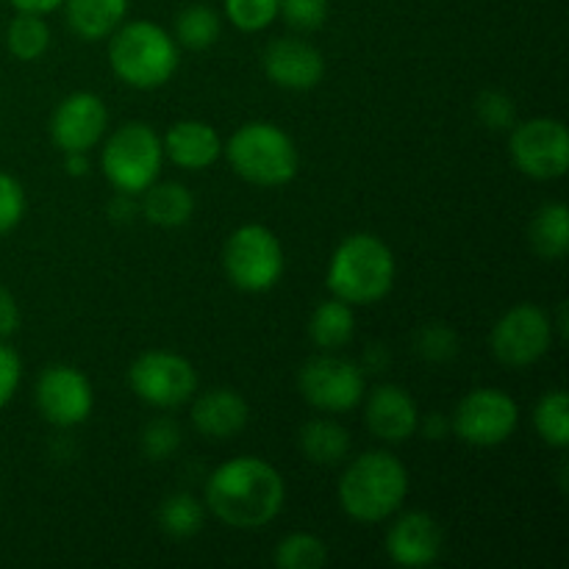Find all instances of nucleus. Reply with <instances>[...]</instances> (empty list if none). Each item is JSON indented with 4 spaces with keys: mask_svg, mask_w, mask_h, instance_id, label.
I'll use <instances>...</instances> for the list:
<instances>
[{
    "mask_svg": "<svg viewBox=\"0 0 569 569\" xmlns=\"http://www.w3.org/2000/svg\"><path fill=\"white\" fill-rule=\"evenodd\" d=\"M287 483L264 459L239 456L211 472L206 483V509L226 526L239 531H259L270 526L283 509Z\"/></svg>",
    "mask_w": 569,
    "mask_h": 569,
    "instance_id": "1",
    "label": "nucleus"
},
{
    "mask_svg": "<svg viewBox=\"0 0 569 569\" xmlns=\"http://www.w3.org/2000/svg\"><path fill=\"white\" fill-rule=\"evenodd\" d=\"M339 506L356 522H383L400 511L409 495V472L387 450H370L348 465L339 478Z\"/></svg>",
    "mask_w": 569,
    "mask_h": 569,
    "instance_id": "2",
    "label": "nucleus"
},
{
    "mask_svg": "<svg viewBox=\"0 0 569 569\" xmlns=\"http://www.w3.org/2000/svg\"><path fill=\"white\" fill-rule=\"evenodd\" d=\"M395 272V256L383 239L353 233L333 250L326 283L333 298L350 306H370L392 292Z\"/></svg>",
    "mask_w": 569,
    "mask_h": 569,
    "instance_id": "3",
    "label": "nucleus"
},
{
    "mask_svg": "<svg viewBox=\"0 0 569 569\" xmlns=\"http://www.w3.org/2000/svg\"><path fill=\"white\" fill-rule=\"evenodd\" d=\"M109 64L122 83L133 89H159L176 76L178 42L148 20L122 22L109 42Z\"/></svg>",
    "mask_w": 569,
    "mask_h": 569,
    "instance_id": "4",
    "label": "nucleus"
},
{
    "mask_svg": "<svg viewBox=\"0 0 569 569\" xmlns=\"http://www.w3.org/2000/svg\"><path fill=\"white\" fill-rule=\"evenodd\" d=\"M222 153L233 172L256 187H283L300 170V153L292 137L272 122H244L222 144Z\"/></svg>",
    "mask_w": 569,
    "mask_h": 569,
    "instance_id": "5",
    "label": "nucleus"
},
{
    "mask_svg": "<svg viewBox=\"0 0 569 569\" xmlns=\"http://www.w3.org/2000/svg\"><path fill=\"white\" fill-rule=\"evenodd\" d=\"M164 148L148 122H126L103 144L100 167L117 192L142 194L159 178Z\"/></svg>",
    "mask_w": 569,
    "mask_h": 569,
    "instance_id": "6",
    "label": "nucleus"
},
{
    "mask_svg": "<svg viewBox=\"0 0 569 569\" xmlns=\"http://www.w3.org/2000/svg\"><path fill=\"white\" fill-rule=\"evenodd\" d=\"M222 267L228 281L242 292H267L283 276L281 239L259 222L237 228L222 250Z\"/></svg>",
    "mask_w": 569,
    "mask_h": 569,
    "instance_id": "7",
    "label": "nucleus"
},
{
    "mask_svg": "<svg viewBox=\"0 0 569 569\" xmlns=\"http://www.w3.org/2000/svg\"><path fill=\"white\" fill-rule=\"evenodd\" d=\"M128 383L133 395L153 409H178L198 392V372L183 356L170 350H148L131 365Z\"/></svg>",
    "mask_w": 569,
    "mask_h": 569,
    "instance_id": "8",
    "label": "nucleus"
},
{
    "mask_svg": "<svg viewBox=\"0 0 569 569\" xmlns=\"http://www.w3.org/2000/svg\"><path fill=\"white\" fill-rule=\"evenodd\" d=\"M517 422H520V409L515 398L503 389L487 387L472 389L459 400L450 431L472 448H495L517 431Z\"/></svg>",
    "mask_w": 569,
    "mask_h": 569,
    "instance_id": "9",
    "label": "nucleus"
},
{
    "mask_svg": "<svg viewBox=\"0 0 569 569\" xmlns=\"http://www.w3.org/2000/svg\"><path fill=\"white\" fill-rule=\"evenodd\" d=\"M511 159L517 170L537 181H556L569 170L567 126L553 117H533L517 122L509 139Z\"/></svg>",
    "mask_w": 569,
    "mask_h": 569,
    "instance_id": "10",
    "label": "nucleus"
},
{
    "mask_svg": "<svg viewBox=\"0 0 569 569\" xmlns=\"http://www.w3.org/2000/svg\"><path fill=\"white\" fill-rule=\"evenodd\" d=\"M298 389L306 403H311L315 409L342 415V411L356 409L365 400L367 378L356 361L322 353L306 361L298 376Z\"/></svg>",
    "mask_w": 569,
    "mask_h": 569,
    "instance_id": "11",
    "label": "nucleus"
},
{
    "mask_svg": "<svg viewBox=\"0 0 569 569\" xmlns=\"http://www.w3.org/2000/svg\"><path fill=\"white\" fill-rule=\"evenodd\" d=\"M492 353L506 367H531L553 345V320L533 303H520L506 311L492 328Z\"/></svg>",
    "mask_w": 569,
    "mask_h": 569,
    "instance_id": "12",
    "label": "nucleus"
},
{
    "mask_svg": "<svg viewBox=\"0 0 569 569\" xmlns=\"http://www.w3.org/2000/svg\"><path fill=\"white\" fill-rule=\"evenodd\" d=\"M37 406L44 420L56 428H72L92 415V383L70 365L44 367L37 381Z\"/></svg>",
    "mask_w": 569,
    "mask_h": 569,
    "instance_id": "13",
    "label": "nucleus"
},
{
    "mask_svg": "<svg viewBox=\"0 0 569 569\" xmlns=\"http://www.w3.org/2000/svg\"><path fill=\"white\" fill-rule=\"evenodd\" d=\"M109 109L94 92H72L50 117V139L61 153H87L103 139Z\"/></svg>",
    "mask_w": 569,
    "mask_h": 569,
    "instance_id": "14",
    "label": "nucleus"
},
{
    "mask_svg": "<svg viewBox=\"0 0 569 569\" xmlns=\"http://www.w3.org/2000/svg\"><path fill=\"white\" fill-rule=\"evenodd\" d=\"M264 72L276 87L292 92H309L326 76V59L306 39L283 37L267 44Z\"/></svg>",
    "mask_w": 569,
    "mask_h": 569,
    "instance_id": "15",
    "label": "nucleus"
},
{
    "mask_svg": "<svg viewBox=\"0 0 569 569\" xmlns=\"http://www.w3.org/2000/svg\"><path fill=\"white\" fill-rule=\"evenodd\" d=\"M365 426L381 442L400 445L415 437L417 426H420V409L403 387L383 383V387L372 389L367 398Z\"/></svg>",
    "mask_w": 569,
    "mask_h": 569,
    "instance_id": "16",
    "label": "nucleus"
},
{
    "mask_svg": "<svg viewBox=\"0 0 569 569\" xmlns=\"http://www.w3.org/2000/svg\"><path fill=\"white\" fill-rule=\"evenodd\" d=\"M387 553L400 567H428L442 553V528L426 511H409L387 533Z\"/></svg>",
    "mask_w": 569,
    "mask_h": 569,
    "instance_id": "17",
    "label": "nucleus"
},
{
    "mask_svg": "<svg viewBox=\"0 0 569 569\" xmlns=\"http://www.w3.org/2000/svg\"><path fill=\"white\" fill-rule=\"evenodd\" d=\"M164 156L181 170H209L222 156L220 133L203 120H178L161 139Z\"/></svg>",
    "mask_w": 569,
    "mask_h": 569,
    "instance_id": "18",
    "label": "nucleus"
},
{
    "mask_svg": "<svg viewBox=\"0 0 569 569\" xmlns=\"http://www.w3.org/2000/svg\"><path fill=\"white\" fill-rule=\"evenodd\" d=\"M250 409L233 389H209L192 403V422L206 439H231L248 426Z\"/></svg>",
    "mask_w": 569,
    "mask_h": 569,
    "instance_id": "19",
    "label": "nucleus"
},
{
    "mask_svg": "<svg viewBox=\"0 0 569 569\" xmlns=\"http://www.w3.org/2000/svg\"><path fill=\"white\" fill-rule=\"evenodd\" d=\"M139 214L159 228H181L192 220L194 198L183 183L164 181L150 183L142 192Z\"/></svg>",
    "mask_w": 569,
    "mask_h": 569,
    "instance_id": "20",
    "label": "nucleus"
},
{
    "mask_svg": "<svg viewBox=\"0 0 569 569\" xmlns=\"http://www.w3.org/2000/svg\"><path fill=\"white\" fill-rule=\"evenodd\" d=\"M72 33L87 42L111 37L126 22L128 0H64Z\"/></svg>",
    "mask_w": 569,
    "mask_h": 569,
    "instance_id": "21",
    "label": "nucleus"
},
{
    "mask_svg": "<svg viewBox=\"0 0 569 569\" xmlns=\"http://www.w3.org/2000/svg\"><path fill=\"white\" fill-rule=\"evenodd\" d=\"M300 453L317 467H333L342 465L345 456L350 450V433L348 428L339 422L328 420V417H315L306 422L298 433Z\"/></svg>",
    "mask_w": 569,
    "mask_h": 569,
    "instance_id": "22",
    "label": "nucleus"
},
{
    "mask_svg": "<svg viewBox=\"0 0 569 569\" xmlns=\"http://www.w3.org/2000/svg\"><path fill=\"white\" fill-rule=\"evenodd\" d=\"M356 333V317L353 306L345 303V300L331 298L326 303H320L315 309L309 320V337L317 348H322L326 353L345 348V345L353 339Z\"/></svg>",
    "mask_w": 569,
    "mask_h": 569,
    "instance_id": "23",
    "label": "nucleus"
},
{
    "mask_svg": "<svg viewBox=\"0 0 569 569\" xmlns=\"http://www.w3.org/2000/svg\"><path fill=\"white\" fill-rule=\"evenodd\" d=\"M531 248L542 259L559 261L569 253V214L565 203H548L537 211L528 228Z\"/></svg>",
    "mask_w": 569,
    "mask_h": 569,
    "instance_id": "24",
    "label": "nucleus"
},
{
    "mask_svg": "<svg viewBox=\"0 0 569 569\" xmlns=\"http://www.w3.org/2000/svg\"><path fill=\"white\" fill-rule=\"evenodd\" d=\"M50 44V28L42 14L31 11H17L14 20L6 28V48L14 59L37 61L42 59Z\"/></svg>",
    "mask_w": 569,
    "mask_h": 569,
    "instance_id": "25",
    "label": "nucleus"
},
{
    "mask_svg": "<svg viewBox=\"0 0 569 569\" xmlns=\"http://www.w3.org/2000/svg\"><path fill=\"white\" fill-rule=\"evenodd\" d=\"M220 14L211 6H187L176 17V42L187 50H206L220 39Z\"/></svg>",
    "mask_w": 569,
    "mask_h": 569,
    "instance_id": "26",
    "label": "nucleus"
},
{
    "mask_svg": "<svg viewBox=\"0 0 569 569\" xmlns=\"http://www.w3.org/2000/svg\"><path fill=\"white\" fill-rule=\"evenodd\" d=\"M203 522H206V506L189 492L170 495L159 509L161 531L170 533V537L176 539L194 537V533L203 528Z\"/></svg>",
    "mask_w": 569,
    "mask_h": 569,
    "instance_id": "27",
    "label": "nucleus"
},
{
    "mask_svg": "<svg viewBox=\"0 0 569 569\" xmlns=\"http://www.w3.org/2000/svg\"><path fill=\"white\" fill-rule=\"evenodd\" d=\"M533 428L539 437L553 448L565 450L569 445V400L567 392L556 389V392L545 395L533 409Z\"/></svg>",
    "mask_w": 569,
    "mask_h": 569,
    "instance_id": "28",
    "label": "nucleus"
},
{
    "mask_svg": "<svg viewBox=\"0 0 569 569\" xmlns=\"http://www.w3.org/2000/svg\"><path fill=\"white\" fill-rule=\"evenodd\" d=\"M272 561L281 569H317L328 561V545L315 533H289L278 542Z\"/></svg>",
    "mask_w": 569,
    "mask_h": 569,
    "instance_id": "29",
    "label": "nucleus"
},
{
    "mask_svg": "<svg viewBox=\"0 0 569 569\" xmlns=\"http://www.w3.org/2000/svg\"><path fill=\"white\" fill-rule=\"evenodd\" d=\"M281 0H226V17L244 33L264 31L278 20Z\"/></svg>",
    "mask_w": 569,
    "mask_h": 569,
    "instance_id": "30",
    "label": "nucleus"
},
{
    "mask_svg": "<svg viewBox=\"0 0 569 569\" xmlns=\"http://www.w3.org/2000/svg\"><path fill=\"white\" fill-rule=\"evenodd\" d=\"M139 448L148 456L150 461H164L170 456H176V450L181 448V428L170 417H156L148 426L142 428V437H139Z\"/></svg>",
    "mask_w": 569,
    "mask_h": 569,
    "instance_id": "31",
    "label": "nucleus"
},
{
    "mask_svg": "<svg viewBox=\"0 0 569 569\" xmlns=\"http://www.w3.org/2000/svg\"><path fill=\"white\" fill-rule=\"evenodd\" d=\"M476 111L478 120L487 128H492V131H511L517 126L515 100L506 92H498V89H487V92L478 94Z\"/></svg>",
    "mask_w": 569,
    "mask_h": 569,
    "instance_id": "32",
    "label": "nucleus"
},
{
    "mask_svg": "<svg viewBox=\"0 0 569 569\" xmlns=\"http://www.w3.org/2000/svg\"><path fill=\"white\" fill-rule=\"evenodd\" d=\"M417 353L433 365H445L459 353V337H456L453 328L442 326V322L428 326L417 333Z\"/></svg>",
    "mask_w": 569,
    "mask_h": 569,
    "instance_id": "33",
    "label": "nucleus"
},
{
    "mask_svg": "<svg viewBox=\"0 0 569 569\" xmlns=\"http://www.w3.org/2000/svg\"><path fill=\"white\" fill-rule=\"evenodd\" d=\"M26 214V192L22 183L9 172H0V237L14 231Z\"/></svg>",
    "mask_w": 569,
    "mask_h": 569,
    "instance_id": "34",
    "label": "nucleus"
},
{
    "mask_svg": "<svg viewBox=\"0 0 569 569\" xmlns=\"http://www.w3.org/2000/svg\"><path fill=\"white\" fill-rule=\"evenodd\" d=\"M283 20L295 31H317L328 20V0H281Z\"/></svg>",
    "mask_w": 569,
    "mask_h": 569,
    "instance_id": "35",
    "label": "nucleus"
},
{
    "mask_svg": "<svg viewBox=\"0 0 569 569\" xmlns=\"http://www.w3.org/2000/svg\"><path fill=\"white\" fill-rule=\"evenodd\" d=\"M20 378H22L20 356H17L9 345L0 342V409L14 398L17 387H20Z\"/></svg>",
    "mask_w": 569,
    "mask_h": 569,
    "instance_id": "36",
    "label": "nucleus"
},
{
    "mask_svg": "<svg viewBox=\"0 0 569 569\" xmlns=\"http://www.w3.org/2000/svg\"><path fill=\"white\" fill-rule=\"evenodd\" d=\"M20 328V306H17L14 295L0 283V339L11 337Z\"/></svg>",
    "mask_w": 569,
    "mask_h": 569,
    "instance_id": "37",
    "label": "nucleus"
},
{
    "mask_svg": "<svg viewBox=\"0 0 569 569\" xmlns=\"http://www.w3.org/2000/svg\"><path fill=\"white\" fill-rule=\"evenodd\" d=\"M417 431L426 433L428 439H445L450 433V420L445 415H428L426 420H420Z\"/></svg>",
    "mask_w": 569,
    "mask_h": 569,
    "instance_id": "38",
    "label": "nucleus"
},
{
    "mask_svg": "<svg viewBox=\"0 0 569 569\" xmlns=\"http://www.w3.org/2000/svg\"><path fill=\"white\" fill-rule=\"evenodd\" d=\"M137 194H128V192H120L117 194V200L114 203H111V217H114V220H133V214H139V203L137 200Z\"/></svg>",
    "mask_w": 569,
    "mask_h": 569,
    "instance_id": "39",
    "label": "nucleus"
},
{
    "mask_svg": "<svg viewBox=\"0 0 569 569\" xmlns=\"http://www.w3.org/2000/svg\"><path fill=\"white\" fill-rule=\"evenodd\" d=\"M17 11H31V14H50L59 6H64V0H9Z\"/></svg>",
    "mask_w": 569,
    "mask_h": 569,
    "instance_id": "40",
    "label": "nucleus"
},
{
    "mask_svg": "<svg viewBox=\"0 0 569 569\" xmlns=\"http://www.w3.org/2000/svg\"><path fill=\"white\" fill-rule=\"evenodd\" d=\"M64 167L70 176H87L89 172V161H87V153H64Z\"/></svg>",
    "mask_w": 569,
    "mask_h": 569,
    "instance_id": "41",
    "label": "nucleus"
}]
</instances>
